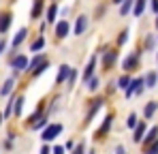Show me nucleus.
<instances>
[{"mask_svg": "<svg viewBox=\"0 0 158 154\" xmlns=\"http://www.w3.org/2000/svg\"><path fill=\"white\" fill-rule=\"evenodd\" d=\"M88 26H90V19H88V15H79L77 22H75V28H73L75 36H81V34L88 30Z\"/></svg>", "mask_w": 158, "mask_h": 154, "instance_id": "6", "label": "nucleus"}, {"mask_svg": "<svg viewBox=\"0 0 158 154\" xmlns=\"http://www.w3.org/2000/svg\"><path fill=\"white\" fill-rule=\"evenodd\" d=\"M143 137H145V122H137V126H135V135H132V141H135V143H141Z\"/></svg>", "mask_w": 158, "mask_h": 154, "instance_id": "11", "label": "nucleus"}, {"mask_svg": "<svg viewBox=\"0 0 158 154\" xmlns=\"http://www.w3.org/2000/svg\"><path fill=\"white\" fill-rule=\"evenodd\" d=\"M156 139H158V126H152V128H150V133L141 139V143H143V146H152Z\"/></svg>", "mask_w": 158, "mask_h": 154, "instance_id": "12", "label": "nucleus"}, {"mask_svg": "<svg viewBox=\"0 0 158 154\" xmlns=\"http://www.w3.org/2000/svg\"><path fill=\"white\" fill-rule=\"evenodd\" d=\"M128 83H131V77H128V75H122L120 79H118V88H120V90H126Z\"/></svg>", "mask_w": 158, "mask_h": 154, "instance_id": "27", "label": "nucleus"}, {"mask_svg": "<svg viewBox=\"0 0 158 154\" xmlns=\"http://www.w3.org/2000/svg\"><path fill=\"white\" fill-rule=\"evenodd\" d=\"M60 133H62V124H58V122H56V124H49V126L43 130V141L49 143V141H53Z\"/></svg>", "mask_w": 158, "mask_h": 154, "instance_id": "2", "label": "nucleus"}, {"mask_svg": "<svg viewBox=\"0 0 158 154\" xmlns=\"http://www.w3.org/2000/svg\"><path fill=\"white\" fill-rule=\"evenodd\" d=\"M22 109H24V96H15L13 99V113L19 118L22 116Z\"/></svg>", "mask_w": 158, "mask_h": 154, "instance_id": "21", "label": "nucleus"}, {"mask_svg": "<svg viewBox=\"0 0 158 154\" xmlns=\"http://www.w3.org/2000/svg\"><path fill=\"white\" fill-rule=\"evenodd\" d=\"M47 66H49L47 58H45L43 53H36V56H34V60H32V62H28V69H26V71H30L34 77H39L41 73H45V71H47Z\"/></svg>", "mask_w": 158, "mask_h": 154, "instance_id": "1", "label": "nucleus"}, {"mask_svg": "<svg viewBox=\"0 0 158 154\" xmlns=\"http://www.w3.org/2000/svg\"><path fill=\"white\" fill-rule=\"evenodd\" d=\"M156 28H158V13H156Z\"/></svg>", "mask_w": 158, "mask_h": 154, "instance_id": "42", "label": "nucleus"}, {"mask_svg": "<svg viewBox=\"0 0 158 154\" xmlns=\"http://www.w3.org/2000/svg\"><path fill=\"white\" fill-rule=\"evenodd\" d=\"M69 75H71V66H69V64H62V66H60V73L56 77V83H64V81L69 79Z\"/></svg>", "mask_w": 158, "mask_h": 154, "instance_id": "14", "label": "nucleus"}, {"mask_svg": "<svg viewBox=\"0 0 158 154\" xmlns=\"http://www.w3.org/2000/svg\"><path fill=\"white\" fill-rule=\"evenodd\" d=\"M11 22H13L11 13H2V15H0V32H6V30L11 28Z\"/></svg>", "mask_w": 158, "mask_h": 154, "instance_id": "17", "label": "nucleus"}, {"mask_svg": "<svg viewBox=\"0 0 158 154\" xmlns=\"http://www.w3.org/2000/svg\"><path fill=\"white\" fill-rule=\"evenodd\" d=\"M143 88H145V83H143V79L139 77V79H131V83H128V88H126L124 92H126V96H132V94H141Z\"/></svg>", "mask_w": 158, "mask_h": 154, "instance_id": "5", "label": "nucleus"}, {"mask_svg": "<svg viewBox=\"0 0 158 154\" xmlns=\"http://www.w3.org/2000/svg\"><path fill=\"white\" fill-rule=\"evenodd\" d=\"M115 58H118V51H105L103 53V66L105 69H111L113 62H115Z\"/></svg>", "mask_w": 158, "mask_h": 154, "instance_id": "13", "label": "nucleus"}, {"mask_svg": "<svg viewBox=\"0 0 158 154\" xmlns=\"http://www.w3.org/2000/svg\"><path fill=\"white\" fill-rule=\"evenodd\" d=\"M64 148H66V150H73V148H75V143H73V141H66V146H64Z\"/></svg>", "mask_w": 158, "mask_h": 154, "instance_id": "38", "label": "nucleus"}, {"mask_svg": "<svg viewBox=\"0 0 158 154\" xmlns=\"http://www.w3.org/2000/svg\"><path fill=\"white\" fill-rule=\"evenodd\" d=\"M41 13H43V0H34L32 11H30V19H39Z\"/></svg>", "mask_w": 158, "mask_h": 154, "instance_id": "15", "label": "nucleus"}, {"mask_svg": "<svg viewBox=\"0 0 158 154\" xmlns=\"http://www.w3.org/2000/svg\"><path fill=\"white\" fill-rule=\"evenodd\" d=\"M115 154H126V152H124V148H122V146H118V148H115Z\"/></svg>", "mask_w": 158, "mask_h": 154, "instance_id": "39", "label": "nucleus"}, {"mask_svg": "<svg viewBox=\"0 0 158 154\" xmlns=\"http://www.w3.org/2000/svg\"><path fill=\"white\" fill-rule=\"evenodd\" d=\"M126 41H128V30H122L120 36H118V45H124Z\"/></svg>", "mask_w": 158, "mask_h": 154, "instance_id": "29", "label": "nucleus"}, {"mask_svg": "<svg viewBox=\"0 0 158 154\" xmlns=\"http://www.w3.org/2000/svg\"><path fill=\"white\" fill-rule=\"evenodd\" d=\"M26 34H28V28H19V32H17V34L13 36V43H11V49H13V51L17 49V47H19V45H22V43L26 41Z\"/></svg>", "mask_w": 158, "mask_h": 154, "instance_id": "10", "label": "nucleus"}, {"mask_svg": "<svg viewBox=\"0 0 158 154\" xmlns=\"http://www.w3.org/2000/svg\"><path fill=\"white\" fill-rule=\"evenodd\" d=\"M43 45H45V39H43V36H39V39H36V41L30 45V51H34V53H36V51L43 49Z\"/></svg>", "mask_w": 158, "mask_h": 154, "instance_id": "26", "label": "nucleus"}, {"mask_svg": "<svg viewBox=\"0 0 158 154\" xmlns=\"http://www.w3.org/2000/svg\"><path fill=\"white\" fill-rule=\"evenodd\" d=\"M139 58H141V53H137V51L131 53V56H126L124 62H122V69H124L126 73H128V71H135V69L139 66Z\"/></svg>", "mask_w": 158, "mask_h": 154, "instance_id": "4", "label": "nucleus"}, {"mask_svg": "<svg viewBox=\"0 0 158 154\" xmlns=\"http://www.w3.org/2000/svg\"><path fill=\"white\" fill-rule=\"evenodd\" d=\"M85 86H88V90H90V92H96V90H98V86H101V81H98V77H90Z\"/></svg>", "mask_w": 158, "mask_h": 154, "instance_id": "25", "label": "nucleus"}, {"mask_svg": "<svg viewBox=\"0 0 158 154\" xmlns=\"http://www.w3.org/2000/svg\"><path fill=\"white\" fill-rule=\"evenodd\" d=\"M126 126H128V128H135V126H137V113H131V116H128Z\"/></svg>", "mask_w": 158, "mask_h": 154, "instance_id": "30", "label": "nucleus"}, {"mask_svg": "<svg viewBox=\"0 0 158 154\" xmlns=\"http://www.w3.org/2000/svg\"><path fill=\"white\" fill-rule=\"evenodd\" d=\"M150 6H152L154 13H158V0H150Z\"/></svg>", "mask_w": 158, "mask_h": 154, "instance_id": "34", "label": "nucleus"}, {"mask_svg": "<svg viewBox=\"0 0 158 154\" xmlns=\"http://www.w3.org/2000/svg\"><path fill=\"white\" fill-rule=\"evenodd\" d=\"M13 86H15V79L11 77V79H6L4 81V86L0 88V96H9L11 92H13Z\"/></svg>", "mask_w": 158, "mask_h": 154, "instance_id": "19", "label": "nucleus"}, {"mask_svg": "<svg viewBox=\"0 0 158 154\" xmlns=\"http://www.w3.org/2000/svg\"><path fill=\"white\" fill-rule=\"evenodd\" d=\"M53 2H56V0H53Z\"/></svg>", "mask_w": 158, "mask_h": 154, "instance_id": "43", "label": "nucleus"}, {"mask_svg": "<svg viewBox=\"0 0 158 154\" xmlns=\"http://www.w3.org/2000/svg\"><path fill=\"white\" fill-rule=\"evenodd\" d=\"M53 154H64V148L62 146H53Z\"/></svg>", "mask_w": 158, "mask_h": 154, "instance_id": "35", "label": "nucleus"}, {"mask_svg": "<svg viewBox=\"0 0 158 154\" xmlns=\"http://www.w3.org/2000/svg\"><path fill=\"white\" fill-rule=\"evenodd\" d=\"M101 107H103V99H96V101L92 103V109H90V113H88V118H85V122H90V120H92V118L96 116V111H98Z\"/></svg>", "mask_w": 158, "mask_h": 154, "instance_id": "23", "label": "nucleus"}, {"mask_svg": "<svg viewBox=\"0 0 158 154\" xmlns=\"http://www.w3.org/2000/svg\"><path fill=\"white\" fill-rule=\"evenodd\" d=\"M156 81H158V75L152 71V73H148V75L143 77V83H145V88H156Z\"/></svg>", "mask_w": 158, "mask_h": 154, "instance_id": "22", "label": "nucleus"}, {"mask_svg": "<svg viewBox=\"0 0 158 154\" xmlns=\"http://www.w3.org/2000/svg\"><path fill=\"white\" fill-rule=\"evenodd\" d=\"M94 66H96V56H92V58H90V62H88V66L83 69V75H81L83 83H88V79H90V77H94Z\"/></svg>", "mask_w": 158, "mask_h": 154, "instance_id": "9", "label": "nucleus"}, {"mask_svg": "<svg viewBox=\"0 0 158 154\" xmlns=\"http://www.w3.org/2000/svg\"><path fill=\"white\" fill-rule=\"evenodd\" d=\"M73 154H85V148H83V143H77L75 146V152Z\"/></svg>", "mask_w": 158, "mask_h": 154, "instance_id": "33", "label": "nucleus"}, {"mask_svg": "<svg viewBox=\"0 0 158 154\" xmlns=\"http://www.w3.org/2000/svg\"><path fill=\"white\" fill-rule=\"evenodd\" d=\"M156 109H158V103L156 101H150L145 107H143V116H145V120H150L154 113H156Z\"/></svg>", "mask_w": 158, "mask_h": 154, "instance_id": "18", "label": "nucleus"}, {"mask_svg": "<svg viewBox=\"0 0 158 154\" xmlns=\"http://www.w3.org/2000/svg\"><path fill=\"white\" fill-rule=\"evenodd\" d=\"M132 4H135V0H122L120 2V15H128L132 11Z\"/></svg>", "mask_w": 158, "mask_h": 154, "instance_id": "24", "label": "nucleus"}, {"mask_svg": "<svg viewBox=\"0 0 158 154\" xmlns=\"http://www.w3.org/2000/svg\"><path fill=\"white\" fill-rule=\"evenodd\" d=\"M145 4H148V0H135V4H132V15H135V17H141L143 11H145Z\"/></svg>", "mask_w": 158, "mask_h": 154, "instance_id": "16", "label": "nucleus"}, {"mask_svg": "<svg viewBox=\"0 0 158 154\" xmlns=\"http://www.w3.org/2000/svg\"><path fill=\"white\" fill-rule=\"evenodd\" d=\"M4 49H6V41H4V39H2V41H0V56H2V53H4Z\"/></svg>", "mask_w": 158, "mask_h": 154, "instance_id": "36", "label": "nucleus"}, {"mask_svg": "<svg viewBox=\"0 0 158 154\" xmlns=\"http://www.w3.org/2000/svg\"><path fill=\"white\" fill-rule=\"evenodd\" d=\"M41 154H52V148H49V146H43V148H41Z\"/></svg>", "mask_w": 158, "mask_h": 154, "instance_id": "37", "label": "nucleus"}, {"mask_svg": "<svg viewBox=\"0 0 158 154\" xmlns=\"http://www.w3.org/2000/svg\"><path fill=\"white\" fill-rule=\"evenodd\" d=\"M154 45H156V36H154V34H148V39H145V49H154Z\"/></svg>", "mask_w": 158, "mask_h": 154, "instance_id": "28", "label": "nucleus"}, {"mask_svg": "<svg viewBox=\"0 0 158 154\" xmlns=\"http://www.w3.org/2000/svg\"><path fill=\"white\" fill-rule=\"evenodd\" d=\"M111 2H113V4H120V2H122V0H111Z\"/></svg>", "mask_w": 158, "mask_h": 154, "instance_id": "40", "label": "nucleus"}, {"mask_svg": "<svg viewBox=\"0 0 158 154\" xmlns=\"http://www.w3.org/2000/svg\"><path fill=\"white\" fill-rule=\"evenodd\" d=\"M53 32H56L58 39H64V36L71 32V24H69L66 19H60V22L56 24V28H53Z\"/></svg>", "mask_w": 158, "mask_h": 154, "instance_id": "7", "label": "nucleus"}, {"mask_svg": "<svg viewBox=\"0 0 158 154\" xmlns=\"http://www.w3.org/2000/svg\"><path fill=\"white\" fill-rule=\"evenodd\" d=\"M75 81H77V71H75V69H71V75H69V79H66V83H69V86H73Z\"/></svg>", "mask_w": 158, "mask_h": 154, "instance_id": "31", "label": "nucleus"}, {"mask_svg": "<svg viewBox=\"0 0 158 154\" xmlns=\"http://www.w3.org/2000/svg\"><path fill=\"white\" fill-rule=\"evenodd\" d=\"M45 17H47V22H49V24H53V22L58 19V4H56V2H53V4H49V9H47Z\"/></svg>", "mask_w": 158, "mask_h": 154, "instance_id": "20", "label": "nucleus"}, {"mask_svg": "<svg viewBox=\"0 0 158 154\" xmlns=\"http://www.w3.org/2000/svg\"><path fill=\"white\" fill-rule=\"evenodd\" d=\"M11 69H13L15 73L26 71V69H28V58H26V56H22V53H19V56H13V58H11Z\"/></svg>", "mask_w": 158, "mask_h": 154, "instance_id": "3", "label": "nucleus"}, {"mask_svg": "<svg viewBox=\"0 0 158 154\" xmlns=\"http://www.w3.org/2000/svg\"><path fill=\"white\" fill-rule=\"evenodd\" d=\"M2 120H4V118H2V113H0V124H2Z\"/></svg>", "mask_w": 158, "mask_h": 154, "instance_id": "41", "label": "nucleus"}, {"mask_svg": "<svg viewBox=\"0 0 158 154\" xmlns=\"http://www.w3.org/2000/svg\"><path fill=\"white\" fill-rule=\"evenodd\" d=\"M145 154H158V139L154 141V143H152V146H150V150H148Z\"/></svg>", "mask_w": 158, "mask_h": 154, "instance_id": "32", "label": "nucleus"}, {"mask_svg": "<svg viewBox=\"0 0 158 154\" xmlns=\"http://www.w3.org/2000/svg\"><path fill=\"white\" fill-rule=\"evenodd\" d=\"M111 124H113V116L109 113V116H107L105 120H103V124H101V128L96 130V135H94V137H96V139H103V137H105L107 133H109V128H111Z\"/></svg>", "mask_w": 158, "mask_h": 154, "instance_id": "8", "label": "nucleus"}]
</instances>
